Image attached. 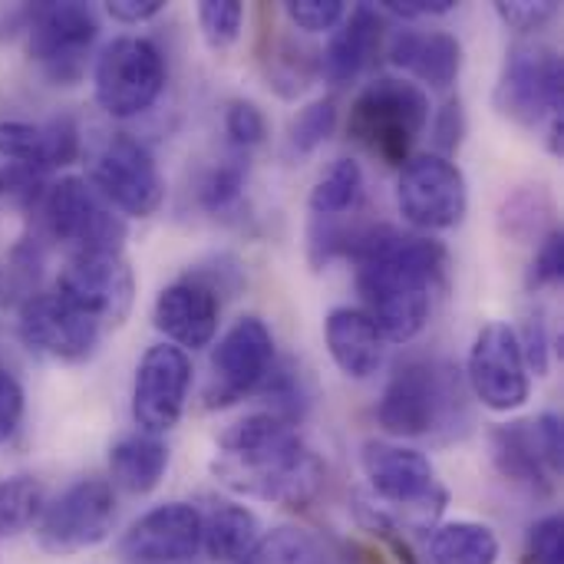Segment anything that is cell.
<instances>
[{
    "instance_id": "1",
    "label": "cell",
    "mask_w": 564,
    "mask_h": 564,
    "mask_svg": "<svg viewBox=\"0 0 564 564\" xmlns=\"http://www.w3.org/2000/svg\"><path fill=\"white\" fill-rule=\"evenodd\" d=\"M344 258L357 264L364 314L380 327L387 344L416 340L449 288L446 245L426 235H403L390 225H360Z\"/></svg>"
},
{
    "instance_id": "2",
    "label": "cell",
    "mask_w": 564,
    "mask_h": 564,
    "mask_svg": "<svg viewBox=\"0 0 564 564\" xmlns=\"http://www.w3.org/2000/svg\"><path fill=\"white\" fill-rule=\"evenodd\" d=\"M212 473L238 496L281 509H307L324 489V463L297 426L274 413H251L218 436Z\"/></svg>"
},
{
    "instance_id": "3",
    "label": "cell",
    "mask_w": 564,
    "mask_h": 564,
    "mask_svg": "<svg viewBox=\"0 0 564 564\" xmlns=\"http://www.w3.org/2000/svg\"><path fill=\"white\" fill-rule=\"evenodd\" d=\"M466 420L463 373L440 357L403 360L377 403V423L400 440H426Z\"/></svg>"
},
{
    "instance_id": "4",
    "label": "cell",
    "mask_w": 564,
    "mask_h": 564,
    "mask_svg": "<svg viewBox=\"0 0 564 564\" xmlns=\"http://www.w3.org/2000/svg\"><path fill=\"white\" fill-rule=\"evenodd\" d=\"M364 476L370 482L373 499L380 502V516L393 529H413L430 532L436 529V519L443 516L449 492L436 479V466L426 453L387 440H367L360 453Z\"/></svg>"
},
{
    "instance_id": "5",
    "label": "cell",
    "mask_w": 564,
    "mask_h": 564,
    "mask_svg": "<svg viewBox=\"0 0 564 564\" xmlns=\"http://www.w3.org/2000/svg\"><path fill=\"white\" fill-rule=\"evenodd\" d=\"M33 241H53L73 254L122 251L129 235L116 208L89 185V178L63 175L33 195Z\"/></svg>"
},
{
    "instance_id": "6",
    "label": "cell",
    "mask_w": 564,
    "mask_h": 564,
    "mask_svg": "<svg viewBox=\"0 0 564 564\" xmlns=\"http://www.w3.org/2000/svg\"><path fill=\"white\" fill-rule=\"evenodd\" d=\"M430 126V96L420 83L400 76L370 79L347 119V132L357 145L377 155L383 165H406L416 139Z\"/></svg>"
},
{
    "instance_id": "7",
    "label": "cell",
    "mask_w": 564,
    "mask_h": 564,
    "mask_svg": "<svg viewBox=\"0 0 564 564\" xmlns=\"http://www.w3.org/2000/svg\"><path fill=\"white\" fill-rule=\"evenodd\" d=\"M20 33L26 40V56L53 86H76L99 36V17L89 3L79 0L23 3Z\"/></svg>"
},
{
    "instance_id": "8",
    "label": "cell",
    "mask_w": 564,
    "mask_h": 564,
    "mask_svg": "<svg viewBox=\"0 0 564 564\" xmlns=\"http://www.w3.org/2000/svg\"><path fill=\"white\" fill-rule=\"evenodd\" d=\"M96 102L112 119H135L165 89L162 50L145 36H116L102 46L93 69Z\"/></svg>"
},
{
    "instance_id": "9",
    "label": "cell",
    "mask_w": 564,
    "mask_h": 564,
    "mask_svg": "<svg viewBox=\"0 0 564 564\" xmlns=\"http://www.w3.org/2000/svg\"><path fill=\"white\" fill-rule=\"evenodd\" d=\"M564 63L549 43H516L506 56L496 109L516 126L535 129L562 116Z\"/></svg>"
},
{
    "instance_id": "10",
    "label": "cell",
    "mask_w": 564,
    "mask_h": 564,
    "mask_svg": "<svg viewBox=\"0 0 564 564\" xmlns=\"http://www.w3.org/2000/svg\"><path fill=\"white\" fill-rule=\"evenodd\" d=\"M89 185L116 212L132 218H152L165 198V182L152 152L129 132H112L93 149Z\"/></svg>"
},
{
    "instance_id": "11",
    "label": "cell",
    "mask_w": 564,
    "mask_h": 564,
    "mask_svg": "<svg viewBox=\"0 0 564 564\" xmlns=\"http://www.w3.org/2000/svg\"><path fill=\"white\" fill-rule=\"evenodd\" d=\"M116 525V492L106 479H79L43 506L33 525L36 545L50 555H76L109 539Z\"/></svg>"
},
{
    "instance_id": "12",
    "label": "cell",
    "mask_w": 564,
    "mask_h": 564,
    "mask_svg": "<svg viewBox=\"0 0 564 564\" xmlns=\"http://www.w3.org/2000/svg\"><path fill=\"white\" fill-rule=\"evenodd\" d=\"M400 215L423 231H446L466 218L469 188L463 169L436 152L410 155L397 182Z\"/></svg>"
},
{
    "instance_id": "13",
    "label": "cell",
    "mask_w": 564,
    "mask_h": 564,
    "mask_svg": "<svg viewBox=\"0 0 564 564\" xmlns=\"http://www.w3.org/2000/svg\"><path fill=\"white\" fill-rule=\"evenodd\" d=\"M53 291L109 334L126 324L135 304V274L122 251L73 254Z\"/></svg>"
},
{
    "instance_id": "14",
    "label": "cell",
    "mask_w": 564,
    "mask_h": 564,
    "mask_svg": "<svg viewBox=\"0 0 564 564\" xmlns=\"http://www.w3.org/2000/svg\"><path fill=\"white\" fill-rule=\"evenodd\" d=\"M466 383L492 413H512L525 406L532 393V373L525 367L516 327H509L506 321H492L476 334L466 364Z\"/></svg>"
},
{
    "instance_id": "15",
    "label": "cell",
    "mask_w": 564,
    "mask_h": 564,
    "mask_svg": "<svg viewBox=\"0 0 564 564\" xmlns=\"http://www.w3.org/2000/svg\"><path fill=\"white\" fill-rule=\"evenodd\" d=\"M274 367V334L271 327L248 314L218 340L212 354V383L205 393L208 410L231 406L254 393Z\"/></svg>"
},
{
    "instance_id": "16",
    "label": "cell",
    "mask_w": 564,
    "mask_h": 564,
    "mask_svg": "<svg viewBox=\"0 0 564 564\" xmlns=\"http://www.w3.org/2000/svg\"><path fill=\"white\" fill-rule=\"evenodd\" d=\"M17 330H20V340L33 354L56 360V364H79V360L93 357V350L106 337V330L93 317L76 311L56 291L30 294L20 304Z\"/></svg>"
},
{
    "instance_id": "17",
    "label": "cell",
    "mask_w": 564,
    "mask_h": 564,
    "mask_svg": "<svg viewBox=\"0 0 564 564\" xmlns=\"http://www.w3.org/2000/svg\"><path fill=\"white\" fill-rule=\"evenodd\" d=\"M192 387V360L172 344H155L142 354L132 383V420L139 433L162 436L178 426Z\"/></svg>"
},
{
    "instance_id": "18",
    "label": "cell",
    "mask_w": 564,
    "mask_h": 564,
    "mask_svg": "<svg viewBox=\"0 0 564 564\" xmlns=\"http://www.w3.org/2000/svg\"><path fill=\"white\" fill-rule=\"evenodd\" d=\"M202 549V512L188 502H165L139 516L119 539V558L129 564H182Z\"/></svg>"
},
{
    "instance_id": "19",
    "label": "cell",
    "mask_w": 564,
    "mask_h": 564,
    "mask_svg": "<svg viewBox=\"0 0 564 564\" xmlns=\"http://www.w3.org/2000/svg\"><path fill=\"white\" fill-rule=\"evenodd\" d=\"M218 321H221V297L192 274L162 288L152 307L155 330L165 334L178 350L208 347L218 334Z\"/></svg>"
},
{
    "instance_id": "20",
    "label": "cell",
    "mask_w": 564,
    "mask_h": 564,
    "mask_svg": "<svg viewBox=\"0 0 564 564\" xmlns=\"http://www.w3.org/2000/svg\"><path fill=\"white\" fill-rule=\"evenodd\" d=\"M383 40H387V17H383V10L370 7V3L354 7L340 20V26L334 30V36L324 46V53L317 56L321 59V76L330 86L354 83L380 56Z\"/></svg>"
},
{
    "instance_id": "21",
    "label": "cell",
    "mask_w": 564,
    "mask_h": 564,
    "mask_svg": "<svg viewBox=\"0 0 564 564\" xmlns=\"http://www.w3.org/2000/svg\"><path fill=\"white\" fill-rule=\"evenodd\" d=\"M324 340L337 370L350 380H370L387 360V337L360 307H334L324 321Z\"/></svg>"
},
{
    "instance_id": "22",
    "label": "cell",
    "mask_w": 564,
    "mask_h": 564,
    "mask_svg": "<svg viewBox=\"0 0 564 564\" xmlns=\"http://www.w3.org/2000/svg\"><path fill=\"white\" fill-rule=\"evenodd\" d=\"M387 56L430 89H449L463 73V43L446 30H397Z\"/></svg>"
},
{
    "instance_id": "23",
    "label": "cell",
    "mask_w": 564,
    "mask_h": 564,
    "mask_svg": "<svg viewBox=\"0 0 564 564\" xmlns=\"http://www.w3.org/2000/svg\"><path fill=\"white\" fill-rule=\"evenodd\" d=\"M53 169L46 126L0 119V195H33Z\"/></svg>"
},
{
    "instance_id": "24",
    "label": "cell",
    "mask_w": 564,
    "mask_h": 564,
    "mask_svg": "<svg viewBox=\"0 0 564 564\" xmlns=\"http://www.w3.org/2000/svg\"><path fill=\"white\" fill-rule=\"evenodd\" d=\"M492 463L499 469L502 479L549 496L552 492V463L542 449L535 420H516V423H502L492 430Z\"/></svg>"
},
{
    "instance_id": "25",
    "label": "cell",
    "mask_w": 564,
    "mask_h": 564,
    "mask_svg": "<svg viewBox=\"0 0 564 564\" xmlns=\"http://www.w3.org/2000/svg\"><path fill=\"white\" fill-rule=\"evenodd\" d=\"M261 542V522L248 506L221 502L202 516V549L215 564H248Z\"/></svg>"
},
{
    "instance_id": "26",
    "label": "cell",
    "mask_w": 564,
    "mask_h": 564,
    "mask_svg": "<svg viewBox=\"0 0 564 564\" xmlns=\"http://www.w3.org/2000/svg\"><path fill=\"white\" fill-rule=\"evenodd\" d=\"M169 469V446L149 433H129L109 449V476L129 496H149Z\"/></svg>"
},
{
    "instance_id": "27",
    "label": "cell",
    "mask_w": 564,
    "mask_h": 564,
    "mask_svg": "<svg viewBox=\"0 0 564 564\" xmlns=\"http://www.w3.org/2000/svg\"><path fill=\"white\" fill-rule=\"evenodd\" d=\"M499 535L482 522H443L430 535L433 564H499Z\"/></svg>"
},
{
    "instance_id": "28",
    "label": "cell",
    "mask_w": 564,
    "mask_h": 564,
    "mask_svg": "<svg viewBox=\"0 0 564 564\" xmlns=\"http://www.w3.org/2000/svg\"><path fill=\"white\" fill-rule=\"evenodd\" d=\"M364 195V169L357 159H337L311 192V225H334L360 205Z\"/></svg>"
},
{
    "instance_id": "29",
    "label": "cell",
    "mask_w": 564,
    "mask_h": 564,
    "mask_svg": "<svg viewBox=\"0 0 564 564\" xmlns=\"http://www.w3.org/2000/svg\"><path fill=\"white\" fill-rule=\"evenodd\" d=\"M552 195L545 185H522L512 195H506L499 212V228L516 245H539L552 231Z\"/></svg>"
},
{
    "instance_id": "30",
    "label": "cell",
    "mask_w": 564,
    "mask_h": 564,
    "mask_svg": "<svg viewBox=\"0 0 564 564\" xmlns=\"http://www.w3.org/2000/svg\"><path fill=\"white\" fill-rule=\"evenodd\" d=\"M245 188H248V155L231 152L228 159L215 162L202 182H198V205L212 218H235L245 205Z\"/></svg>"
},
{
    "instance_id": "31",
    "label": "cell",
    "mask_w": 564,
    "mask_h": 564,
    "mask_svg": "<svg viewBox=\"0 0 564 564\" xmlns=\"http://www.w3.org/2000/svg\"><path fill=\"white\" fill-rule=\"evenodd\" d=\"M46 496L33 476L0 479V542L30 532L43 516Z\"/></svg>"
},
{
    "instance_id": "32",
    "label": "cell",
    "mask_w": 564,
    "mask_h": 564,
    "mask_svg": "<svg viewBox=\"0 0 564 564\" xmlns=\"http://www.w3.org/2000/svg\"><path fill=\"white\" fill-rule=\"evenodd\" d=\"M321 73V59L297 46L294 40H281L278 46L268 50V79L278 96L294 99L311 86V79Z\"/></svg>"
},
{
    "instance_id": "33",
    "label": "cell",
    "mask_w": 564,
    "mask_h": 564,
    "mask_svg": "<svg viewBox=\"0 0 564 564\" xmlns=\"http://www.w3.org/2000/svg\"><path fill=\"white\" fill-rule=\"evenodd\" d=\"M334 129H337V102L330 96L307 102L288 126V142H284L288 159H307L334 135Z\"/></svg>"
},
{
    "instance_id": "34",
    "label": "cell",
    "mask_w": 564,
    "mask_h": 564,
    "mask_svg": "<svg viewBox=\"0 0 564 564\" xmlns=\"http://www.w3.org/2000/svg\"><path fill=\"white\" fill-rule=\"evenodd\" d=\"M248 564H330L321 542L301 529H274L271 535H261L254 555Z\"/></svg>"
},
{
    "instance_id": "35",
    "label": "cell",
    "mask_w": 564,
    "mask_h": 564,
    "mask_svg": "<svg viewBox=\"0 0 564 564\" xmlns=\"http://www.w3.org/2000/svg\"><path fill=\"white\" fill-rule=\"evenodd\" d=\"M40 258H43V251L36 241H20L0 261V307L23 304L33 294V284L40 278Z\"/></svg>"
},
{
    "instance_id": "36",
    "label": "cell",
    "mask_w": 564,
    "mask_h": 564,
    "mask_svg": "<svg viewBox=\"0 0 564 564\" xmlns=\"http://www.w3.org/2000/svg\"><path fill=\"white\" fill-rule=\"evenodd\" d=\"M245 7L238 0H202L198 3V26L212 50H228L241 36Z\"/></svg>"
},
{
    "instance_id": "37",
    "label": "cell",
    "mask_w": 564,
    "mask_h": 564,
    "mask_svg": "<svg viewBox=\"0 0 564 564\" xmlns=\"http://www.w3.org/2000/svg\"><path fill=\"white\" fill-rule=\"evenodd\" d=\"M225 135H228V145L241 155H248L254 145L264 142L268 135V119L264 112L251 102V99H231L225 106Z\"/></svg>"
},
{
    "instance_id": "38",
    "label": "cell",
    "mask_w": 564,
    "mask_h": 564,
    "mask_svg": "<svg viewBox=\"0 0 564 564\" xmlns=\"http://www.w3.org/2000/svg\"><path fill=\"white\" fill-rule=\"evenodd\" d=\"M284 17L304 33H327L340 26L347 7L344 0H291L284 3Z\"/></svg>"
},
{
    "instance_id": "39",
    "label": "cell",
    "mask_w": 564,
    "mask_h": 564,
    "mask_svg": "<svg viewBox=\"0 0 564 564\" xmlns=\"http://www.w3.org/2000/svg\"><path fill=\"white\" fill-rule=\"evenodd\" d=\"M564 274V235L562 228H552L539 248H535V258H532V268H529V278L525 284L532 291H542V288H552L558 284Z\"/></svg>"
},
{
    "instance_id": "40",
    "label": "cell",
    "mask_w": 564,
    "mask_h": 564,
    "mask_svg": "<svg viewBox=\"0 0 564 564\" xmlns=\"http://www.w3.org/2000/svg\"><path fill=\"white\" fill-rule=\"evenodd\" d=\"M496 13L516 33H532V30H542L558 13V3L555 0H499Z\"/></svg>"
},
{
    "instance_id": "41",
    "label": "cell",
    "mask_w": 564,
    "mask_h": 564,
    "mask_svg": "<svg viewBox=\"0 0 564 564\" xmlns=\"http://www.w3.org/2000/svg\"><path fill=\"white\" fill-rule=\"evenodd\" d=\"M525 558L529 564H562V516H545L529 529Z\"/></svg>"
},
{
    "instance_id": "42",
    "label": "cell",
    "mask_w": 564,
    "mask_h": 564,
    "mask_svg": "<svg viewBox=\"0 0 564 564\" xmlns=\"http://www.w3.org/2000/svg\"><path fill=\"white\" fill-rule=\"evenodd\" d=\"M516 337H519V347H522V357H525L529 373L545 377L549 373V327H545L542 314H532L525 321L522 334L516 330Z\"/></svg>"
},
{
    "instance_id": "43",
    "label": "cell",
    "mask_w": 564,
    "mask_h": 564,
    "mask_svg": "<svg viewBox=\"0 0 564 564\" xmlns=\"http://www.w3.org/2000/svg\"><path fill=\"white\" fill-rule=\"evenodd\" d=\"M466 135V112L459 99H446V106L436 112V126H433V139H436V155H453L463 145Z\"/></svg>"
},
{
    "instance_id": "44",
    "label": "cell",
    "mask_w": 564,
    "mask_h": 564,
    "mask_svg": "<svg viewBox=\"0 0 564 564\" xmlns=\"http://www.w3.org/2000/svg\"><path fill=\"white\" fill-rule=\"evenodd\" d=\"M23 420V387L13 373L0 370V443H7Z\"/></svg>"
},
{
    "instance_id": "45",
    "label": "cell",
    "mask_w": 564,
    "mask_h": 564,
    "mask_svg": "<svg viewBox=\"0 0 564 564\" xmlns=\"http://www.w3.org/2000/svg\"><path fill=\"white\" fill-rule=\"evenodd\" d=\"M380 10L397 13L403 20H420V17H443L456 10V0H383Z\"/></svg>"
},
{
    "instance_id": "46",
    "label": "cell",
    "mask_w": 564,
    "mask_h": 564,
    "mask_svg": "<svg viewBox=\"0 0 564 564\" xmlns=\"http://www.w3.org/2000/svg\"><path fill=\"white\" fill-rule=\"evenodd\" d=\"M165 10V0H109L106 13L119 23H145Z\"/></svg>"
},
{
    "instance_id": "47",
    "label": "cell",
    "mask_w": 564,
    "mask_h": 564,
    "mask_svg": "<svg viewBox=\"0 0 564 564\" xmlns=\"http://www.w3.org/2000/svg\"><path fill=\"white\" fill-rule=\"evenodd\" d=\"M535 430H539V440H542V449H545L552 469L562 473V416L558 413H542V416H535Z\"/></svg>"
}]
</instances>
